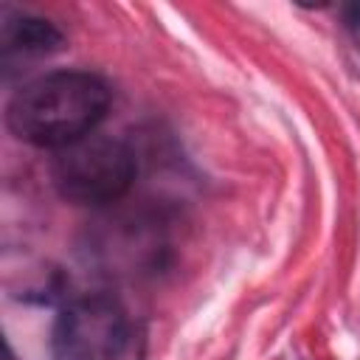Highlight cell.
<instances>
[{
	"mask_svg": "<svg viewBox=\"0 0 360 360\" xmlns=\"http://www.w3.org/2000/svg\"><path fill=\"white\" fill-rule=\"evenodd\" d=\"M110 87L87 70H56L20 87L6 107V127L17 141L42 149H65L101 124Z\"/></svg>",
	"mask_w": 360,
	"mask_h": 360,
	"instance_id": "obj_1",
	"label": "cell"
},
{
	"mask_svg": "<svg viewBox=\"0 0 360 360\" xmlns=\"http://www.w3.org/2000/svg\"><path fill=\"white\" fill-rule=\"evenodd\" d=\"M51 180L68 202L107 205L121 200L135 180V158L127 143L107 135H87L56 152Z\"/></svg>",
	"mask_w": 360,
	"mask_h": 360,
	"instance_id": "obj_2",
	"label": "cell"
},
{
	"mask_svg": "<svg viewBox=\"0 0 360 360\" xmlns=\"http://www.w3.org/2000/svg\"><path fill=\"white\" fill-rule=\"evenodd\" d=\"M129 338L124 307L104 292L73 298L53 323V360H118Z\"/></svg>",
	"mask_w": 360,
	"mask_h": 360,
	"instance_id": "obj_3",
	"label": "cell"
},
{
	"mask_svg": "<svg viewBox=\"0 0 360 360\" xmlns=\"http://www.w3.org/2000/svg\"><path fill=\"white\" fill-rule=\"evenodd\" d=\"M62 45V34L53 22L31 14H17L3 22L0 48L6 56H42Z\"/></svg>",
	"mask_w": 360,
	"mask_h": 360,
	"instance_id": "obj_4",
	"label": "cell"
},
{
	"mask_svg": "<svg viewBox=\"0 0 360 360\" xmlns=\"http://www.w3.org/2000/svg\"><path fill=\"white\" fill-rule=\"evenodd\" d=\"M343 20H346V25H349V28L360 31V3L346 6V8H343Z\"/></svg>",
	"mask_w": 360,
	"mask_h": 360,
	"instance_id": "obj_5",
	"label": "cell"
}]
</instances>
